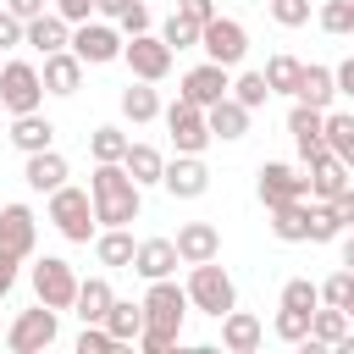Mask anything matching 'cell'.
I'll return each mask as SVG.
<instances>
[{
  "mask_svg": "<svg viewBox=\"0 0 354 354\" xmlns=\"http://www.w3.org/2000/svg\"><path fill=\"white\" fill-rule=\"evenodd\" d=\"M199 33H205V22H194V17H183V11H171V17H166V28H160V39H166L171 50L199 44Z\"/></svg>",
  "mask_w": 354,
  "mask_h": 354,
  "instance_id": "74e56055",
  "label": "cell"
},
{
  "mask_svg": "<svg viewBox=\"0 0 354 354\" xmlns=\"http://www.w3.org/2000/svg\"><path fill=\"white\" fill-rule=\"evenodd\" d=\"M88 194H94V216L100 227H133L144 210V188L133 183V171L122 160H94L88 171Z\"/></svg>",
  "mask_w": 354,
  "mask_h": 354,
  "instance_id": "6da1fadb",
  "label": "cell"
},
{
  "mask_svg": "<svg viewBox=\"0 0 354 354\" xmlns=\"http://www.w3.org/2000/svg\"><path fill=\"white\" fill-rule=\"evenodd\" d=\"M17 44H28V22L11 6H0V50H17Z\"/></svg>",
  "mask_w": 354,
  "mask_h": 354,
  "instance_id": "f6af8a7d",
  "label": "cell"
},
{
  "mask_svg": "<svg viewBox=\"0 0 354 354\" xmlns=\"http://www.w3.org/2000/svg\"><path fill=\"white\" fill-rule=\"evenodd\" d=\"M177 11L194 17V22H210V17H216V0H177Z\"/></svg>",
  "mask_w": 354,
  "mask_h": 354,
  "instance_id": "816d5d0a",
  "label": "cell"
},
{
  "mask_svg": "<svg viewBox=\"0 0 354 354\" xmlns=\"http://www.w3.org/2000/svg\"><path fill=\"white\" fill-rule=\"evenodd\" d=\"M299 72H304V61H293V55H271V61H266V83H271V94H293V88H299Z\"/></svg>",
  "mask_w": 354,
  "mask_h": 354,
  "instance_id": "e575fe53",
  "label": "cell"
},
{
  "mask_svg": "<svg viewBox=\"0 0 354 354\" xmlns=\"http://www.w3.org/2000/svg\"><path fill=\"white\" fill-rule=\"evenodd\" d=\"M77 271H72V260H61V254H44V260H33V293H39V304H50V310H72L77 304Z\"/></svg>",
  "mask_w": 354,
  "mask_h": 354,
  "instance_id": "8992f818",
  "label": "cell"
},
{
  "mask_svg": "<svg viewBox=\"0 0 354 354\" xmlns=\"http://www.w3.org/2000/svg\"><path fill=\"white\" fill-rule=\"evenodd\" d=\"M260 337H266L260 315H249V310H238V304L221 315V348H227V354H254Z\"/></svg>",
  "mask_w": 354,
  "mask_h": 354,
  "instance_id": "e0dca14e",
  "label": "cell"
},
{
  "mask_svg": "<svg viewBox=\"0 0 354 354\" xmlns=\"http://www.w3.org/2000/svg\"><path fill=\"white\" fill-rule=\"evenodd\" d=\"M337 354H354V326L343 332V343H337Z\"/></svg>",
  "mask_w": 354,
  "mask_h": 354,
  "instance_id": "6f0895ef",
  "label": "cell"
},
{
  "mask_svg": "<svg viewBox=\"0 0 354 354\" xmlns=\"http://www.w3.org/2000/svg\"><path fill=\"white\" fill-rule=\"evenodd\" d=\"M343 310H348V321H354V293H348V304H343Z\"/></svg>",
  "mask_w": 354,
  "mask_h": 354,
  "instance_id": "680465c9",
  "label": "cell"
},
{
  "mask_svg": "<svg viewBox=\"0 0 354 354\" xmlns=\"http://www.w3.org/2000/svg\"><path fill=\"white\" fill-rule=\"evenodd\" d=\"M144 321H149V315H144V299H138V304H133V299H116V304L105 310V332H111L116 343H138Z\"/></svg>",
  "mask_w": 354,
  "mask_h": 354,
  "instance_id": "4316f807",
  "label": "cell"
},
{
  "mask_svg": "<svg viewBox=\"0 0 354 354\" xmlns=\"http://www.w3.org/2000/svg\"><path fill=\"white\" fill-rule=\"evenodd\" d=\"M166 133H171V149H177V155H205V144L216 138V133H210V122H205V111H199V105H188L183 94L166 105Z\"/></svg>",
  "mask_w": 354,
  "mask_h": 354,
  "instance_id": "52a82bcc",
  "label": "cell"
},
{
  "mask_svg": "<svg viewBox=\"0 0 354 354\" xmlns=\"http://www.w3.org/2000/svg\"><path fill=\"white\" fill-rule=\"evenodd\" d=\"M50 221H55V232H61L66 243H88V238H100V232H94L100 216H94V194H88V188L61 183V188L50 194Z\"/></svg>",
  "mask_w": 354,
  "mask_h": 354,
  "instance_id": "3957f363",
  "label": "cell"
},
{
  "mask_svg": "<svg viewBox=\"0 0 354 354\" xmlns=\"http://www.w3.org/2000/svg\"><path fill=\"white\" fill-rule=\"evenodd\" d=\"M188 304L199 310V315H227L232 304H238V288H232V277L216 266V260H199L194 271H188Z\"/></svg>",
  "mask_w": 354,
  "mask_h": 354,
  "instance_id": "277c9868",
  "label": "cell"
},
{
  "mask_svg": "<svg viewBox=\"0 0 354 354\" xmlns=\"http://www.w3.org/2000/svg\"><path fill=\"white\" fill-rule=\"evenodd\" d=\"M232 66H221V61H205V66H194L188 77H183V100L188 105H199V111H210L216 100H227L232 94V77H227Z\"/></svg>",
  "mask_w": 354,
  "mask_h": 354,
  "instance_id": "4fadbf2b",
  "label": "cell"
},
{
  "mask_svg": "<svg viewBox=\"0 0 354 354\" xmlns=\"http://www.w3.org/2000/svg\"><path fill=\"white\" fill-rule=\"evenodd\" d=\"M50 11H61V17H66V22L77 28V22H88V11H94V0H50Z\"/></svg>",
  "mask_w": 354,
  "mask_h": 354,
  "instance_id": "c3c4849f",
  "label": "cell"
},
{
  "mask_svg": "<svg viewBox=\"0 0 354 354\" xmlns=\"http://www.w3.org/2000/svg\"><path fill=\"white\" fill-rule=\"evenodd\" d=\"M44 88L50 94H77L83 88V61H77V50H55V55H44Z\"/></svg>",
  "mask_w": 354,
  "mask_h": 354,
  "instance_id": "603a6c76",
  "label": "cell"
},
{
  "mask_svg": "<svg viewBox=\"0 0 354 354\" xmlns=\"http://www.w3.org/2000/svg\"><path fill=\"white\" fill-rule=\"evenodd\" d=\"M111 348H122V343L105 332V321H83V332H77V354H111Z\"/></svg>",
  "mask_w": 354,
  "mask_h": 354,
  "instance_id": "b9f144b4",
  "label": "cell"
},
{
  "mask_svg": "<svg viewBox=\"0 0 354 354\" xmlns=\"http://www.w3.org/2000/svg\"><path fill=\"white\" fill-rule=\"evenodd\" d=\"M160 188H166L171 199H199V194L210 188V171H205V160H199V155H177V160H166Z\"/></svg>",
  "mask_w": 354,
  "mask_h": 354,
  "instance_id": "9a60e30c",
  "label": "cell"
},
{
  "mask_svg": "<svg viewBox=\"0 0 354 354\" xmlns=\"http://www.w3.org/2000/svg\"><path fill=\"white\" fill-rule=\"evenodd\" d=\"M326 149L354 171V111H326Z\"/></svg>",
  "mask_w": 354,
  "mask_h": 354,
  "instance_id": "836d02e7",
  "label": "cell"
},
{
  "mask_svg": "<svg viewBox=\"0 0 354 354\" xmlns=\"http://www.w3.org/2000/svg\"><path fill=\"white\" fill-rule=\"evenodd\" d=\"M33 238H39V221H33V210L28 205H6L0 210V249H11V254H33Z\"/></svg>",
  "mask_w": 354,
  "mask_h": 354,
  "instance_id": "ac0fdd59",
  "label": "cell"
},
{
  "mask_svg": "<svg viewBox=\"0 0 354 354\" xmlns=\"http://www.w3.org/2000/svg\"><path fill=\"white\" fill-rule=\"evenodd\" d=\"M343 266H348V271H354V232H348V238H343Z\"/></svg>",
  "mask_w": 354,
  "mask_h": 354,
  "instance_id": "9f6ffc18",
  "label": "cell"
},
{
  "mask_svg": "<svg viewBox=\"0 0 354 354\" xmlns=\"http://www.w3.org/2000/svg\"><path fill=\"white\" fill-rule=\"evenodd\" d=\"M271 232L282 243H304L310 238V205L293 199V205H271Z\"/></svg>",
  "mask_w": 354,
  "mask_h": 354,
  "instance_id": "f546056e",
  "label": "cell"
},
{
  "mask_svg": "<svg viewBox=\"0 0 354 354\" xmlns=\"http://www.w3.org/2000/svg\"><path fill=\"white\" fill-rule=\"evenodd\" d=\"M232 100H243L249 111H260V105L271 100V83H266V72H243V77H232Z\"/></svg>",
  "mask_w": 354,
  "mask_h": 354,
  "instance_id": "f35d334b",
  "label": "cell"
},
{
  "mask_svg": "<svg viewBox=\"0 0 354 354\" xmlns=\"http://www.w3.org/2000/svg\"><path fill=\"white\" fill-rule=\"evenodd\" d=\"M72 50H77L83 66H105V61H122L127 39H122L111 22H77V28H72Z\"/></svg>",
  "mask_w": 354,
  "mask_h": 354,
  "instance_id": "30bf717a",
  "label": "cell"
},
{
  "mask_svg": "<svg viewBox=\"0 0 354 354\" xmlns=\"http://www.w3.org/2000/svg\"><path fill=\"white\" fill-rule=\"evenodd\" d=\"M348 293H354V271H348V266H343L337 277H326V282H321V304H337V310H343V304H348Z\"/></svg>",
  "mask_w": 354,
  "mask_h": 354,
  "instance_id": "ee69618b",
  "label": "cell"
},
{
  "mask_svg": "<svg viewBox=\"0 0 354 354\" xmlns=\"http://www.w3.org/2000/svg\"><path fill=\"white\" fill-rule=\"evenodd\" d=\"M6 6H11V11L22 17V22H33V17H44V0H6Z\"/></svg>",
  "mask_w": 354,
  "mask_h": 354,
  "instance_id": "f5cc1de1",
  "label": "cell"
},
{
  "mask_svg": "<svg viewBox=\"0 0 354 354\" xmlns=\"http://www.w3.org/2000/svg\"><path fill=\"white\" fill-rule=\"evenodd\" d=\"M55 315H61V310H50V304L22 310V315L11 321V332H6V348H11V354H44V348L55 343V332H61Z\"/></svg>",
  "mask_w": 354,
  "mask_h": 354,
  "instance_id": "ba28073f",
  "label": "cell"
},
{
  "mask_svg": "<svg viewBox=\"0 0 354 354\" xmlns=\"http://www.w3.org/2000/svg\"><path fill=\"white\" fill-rule=\"evenodd\" d=\"M28 44H33L39 55L72 50V22H66L61 11H44V17H33V22H28Z\"/></svg>",
  "mask_w": 354,
  "mask_h": 354,
  "instance_id": "7402d4cb",
  "label": "cell"
},
{
  "mask_svg": "<svg viewBox=\"0 0 354 354\" xmlns=\"http://www.w3.org/2000/svg\"><path fill=\"white\" fill-rule=\"evenodd\" d=\"M171 44L160 39V33H133L127 39V50H122V61L133 66V77H144V83H160L166 72H171Z\"/></svg>",
  "mask_w": 354,
  "mask_h": 354,
  "instance_id": "8fae6325",
  "label": "cell"
},
{
  "mask_svg": "<svg viewBox=\"0 0 354 354\" xmlns=\"http://www.w3.org/2000/svg\"><path fill=\"white\" fill-rule=\"evenodd\" d=\"M116 22H122V33H127V39H133V33H149V6H144V0H133Z\"/></svg>",
  "mask_w": 354,
  "mask_h": 354,
  "instance_id": "7dc6e473",
  "label": "cell"
},
{
  "mask_svg": "<svg viewBox=\"0 0 354 354\" xmlns=\"http://www.w3.org/2000/svg\"><path fill=\"white\" fill-rule=\"evenodd\" d=\"M17 266H22V254H11V249H0V299L17 288Z\"/></svg>",
  "mask_w": 354,
  "mask_h": 354,
  "instance_id": "681fc988",
  "label": "cell"
},
{
  "mask_svg": "<svg viewBox=\"0 0 354 354\" xmlns=\"http://www.w3.org/2000/svg\"><path fill=\"white\" fill-rule=\"evenodd\" d=\"M44 72L33 66V61H6L0 66V105L11 111V116H22V111H39L44 105Z\"/></svg>",
  "mask_w": 354,
  "mask_h": 354,
  "instance_id": "5b68a950",
  "label": "cell"
},
{
  "mask_svg": "<svg viewBox=\"0 0 354 354\" xmlns=\"http://www.w3.org/2000/svg\"><path fill=\"white\" fill-rule=\"evenodd\" d=\"M205 122H210L216 138H243V133H249V105L227 94V100H216V105L205 111Z\"/></svg>",
  "mask_w": 354,
  "mask_h": 354,
  "instance_id": "484cf974",
  "label": "cell"
},
{
  "mask_svg": "<svg viewBox=\"0 0 354 354\" xmlns=\"http://www.w3.org/2000/svg\"><path fill=\"white\" fill-rule=\"evenodd\" d=\"M199 50H205L210 61H221V66H238V61L249 55V33H243L238 17H210L205 33H199Z\"/></svg>",
  "mask_w": 354,
  "mask_h": 354,
  "instance_id": "9c48e42d",
  "label": "cell"
},
{
  "mask_svg": "<svg viewBox=\"0 0 354 354\" xmlns=\"http://www.w3.org/2000/svg\"><path fill=\"white\" fill-rule=\"evenodd\" d=\"M177 266H183L177 238H144V243H138V254H133V271H138L144 282H160V277H171Z\"/></svg>",
  "mask_w": 354,
  "mask_h": 354,
  "instance_id": "2e32d148",
  "label": "cell"
},
{
  "mask_svg": "<svg viewBox=\"0 0 354 354\" xmlns=\"http://www.w3.org/2000/svg\"><path fill=\"white\" fill-rule=\"evenodd\" d=\"M11 144H17L22 155L55 149V122H50V116H39V111H22V116H11Z\"/></svg>",
  "mask_w": 354,
  "mask_h": 354,
  "instance_id": "ffe728a7",
  "label": "cell"
},
{
  "mask_svg": "<svg viewBox=\"0 0 354 354\" xmlns=\"http://www.w3.org/2000/svg\"><path fill=\"white\" fill-rule=\"evenodd\" d=\"M94 254H100V266H133L138 243H133V232H127V227H105V232L94 238Z\"/></svg>",
  "mask_w": 354,
  "mask_h": 354,
  "instance_id": "1f68e13d",
  "label": "cell"
},
{
  "mask_svg": "<svg viewBox=\"0 0 354 354\" xmlns=\"http://www.w3.org/2000/svg\"><path fill=\"white\" fill-rule=\"evenodd\" d=\"M127 144H133V138H127L122 127H94V133H88V155H94V160H122Z\"/></svg>",
  "mask_w": 354,
  "mask_h": 354,
  "instance_id": "d590c367",
  "label": "cell"
},
{
  "mask_svg": "<svg viewBox=\"0 0 354 354\" xmlns=\"http://www.w3.org/2000/svg\"><path fill=\"white\" fill-rule=\"evenodd\" d=\"M288 133H293V144H299V155H304V160H310V155H321V149H326V111H315V105L293 100V111H288Z\"/></svg>",
  "mask_w": 354,
  "mask_h": 354,
  "instance_id": "5bb4252c",
  "label": "cell"
},
{
  "mask_svg": "<svg viewBox=\"0 0 354 354\" xmlns=\"http://www.w3.org/2000/svg\"><path fill=\"white\" fill-rule=\"evenodd\" d=\"M304 166H310V199H332V194H343V188H348V166H343L332 149L310 155Z\"/></svg>",
  "mask_w": 354,
  "mask_h": 354,
  "instance_id": "44dd1931",
  "label": "cell"
},
{
  "mask_svg": "<svg viewBox=\"0 0 354 354\" xmlns=\"http://www.w3.org/2000/svg\"><path fill=\"white\" fill-rule=\"evenodd\" d=\"M310 315H315V310H293V304H282L277 321H271V332H277L282 343H304V337H310Z\"/></svg>",
  "mask_w": 354,
  "mask_h": 354,
  "instance_id": "8d00e7d4",
  "label": "cell"
},
{
  "mask_svg": "<svg viewBox=\"0 0 354 354\" xmlns=\"http://www.w3.org/2000/svg\"><path fill=\"white\" fill-rule=\"evenodd\" d=\"M22 183H28L33 194H55V188L66 183V160H61L55 149H39V155H28V166H22Z\"/></svg>",
  "mask_w": 354,
  "mask_h": 354,
  "instance_id": "cb8c5ba5",
  "label": "cell"
},
{
  "mask_svg": "<svg viewBox=\"0 0 354 354\" xmlns=\"http://www.w3.org/2000/svg\"><path fill=\"white\" fill-rule=\"evenodd\" d=\"M254 188H260V205H266V210H271V205H293V199H304V194H310V171L299 177L293 166H282V160H266Z\"/></svg>",
  "mask_w": 354,
  "mask_h": 354,
  "instance_id": "7c38bea8",
  "label": "cell"
},
{
  "mask_svg": "<svg viewBox=\"0 0 354 354\" xmlns=\"http://www.w3.org/2000/svg\"><path fill=\"white\" fill-rule=\"evenodd\" d=\"M122 166L133 171V183H138V188H149V183H160V177H166V155H160L155 144H127Z\"/></svg>",
  "mask_w": 354,
  "mask_h": 354,
  "instance_id": "f1b7e54d",
  "label": "cell"
},
{
  "mask_svg": "<svg viewBox=\"0 0 354 354\" xmlns=\"http://www.w3.org/2000/svg\"><path fill=\"white\" fill-rule=\"evenodd\" d=\"M0 55H6V50H0ZM0 66H6V61H0Z\"/></svg>",
  "mask_w": 354,
  "mask_h": 354,
  "instance_id": "91938a15",
  "label": "cell"
},
{
  "mask_svg": "<svg viewBox=\"0 0 354 354\" xmlns=\"http://www.w3.org/2000/svg\"><path fill=\"white\" fill-rule=\"evenodd\" d=\"M332 238H343V221L332 216L326 199H315V205H310V243H332Z\"/></svg>",
  "mask_w": 354,
  "mask_h": 354,
  "instance_id": "ab89813d",
  "label": "cell"
},
{
  "mask_svg": "<svg viewBox=\"0 0 354 354\" xmlns=\"http://www.w3.org/2000/svg\"><path fill=\"white\" fill-rule=\"evenodd\" d=\"M348 326H354V321H348V310H337V304H326V310L315 304V315H310V337H315L321 348H337Z\"/></svg>",
  "mask_w": 354,
  "mask_h": 354,
  "instance_id": "d6a6232c",
  "label": "cell"
},
{
  "mask_svg": "<svg viewBox=\"0 0 354 354\" xmlns=\"http://www.w3.org/2000/svg\"><path fill=\"white\" fill-rule=\"evenodd\" d=\"M271 17L282 28H299V22H310V0H271Z\"/></svg>",
  "mask_w": 354,
  "mask_h": 354,
  "instance_id": "bcb514c9",
  "label": "cell"
},
{
  "mask_svg": "<svg viewBox=\"0 0 354 354\" xmlns=\"http://www.w3.org/2000/svg\"><path fill=\"white\" fill-rule=\"evenodd\" d=\"M326 205H332V216H337L343 227H354V188H343V194H332Z\"/></svg>",
  "mask_w": 354,
  "mask_h": 354,
  "instance_id": "f907efd6",
  "label": "cell"
},
{
  "mask_svg": "<svg viewBox=\"0 0 354 354\" xmlns=\"http://www.w3.org/2000/svg\"><path fill=\"white\" fill-rule=\"evenodd\" d=\"M282 304H293V310H315V304H321V282H310V277L282 282Z\"/></svg>",
  "mask_w": 354,
  "mask_h": 354,
  "instance_id": "60d3db41",
  "label": "cell"
},
{
  "mask_svg": "<svg viewBox=\"0 0 354 354\" xmlns=\"http://www.w3.org/2000/svg\"><path fill=\"white\" fill-rule=\"evenodd\" d=\"M194 304H188V288H177L171 277H160V282H149V293H144V332H138V348L144 354H166V348H177V337H183V315H188Z\"/></svg>",
  "mask_w": 354,
  "mask_h": 354,
  "instance_id": "7a4b0ae2",
  "label": "cell"
},
{
  "mask_svg": "<svg viewBox=\"0 0 354 354\" xmlns=\"http://www.w3.org/2000/svg\"><path fill=\"white\" fill-rule=\"evenodd\" d=\"M127 6H133V0H94V11H100V17H105V22H116V17H122V11H127Z\"/></svg>",
  "mask_w": 354,
  "mask_h": 354,
  "instance_id": "11a10c76",
  "label": "cell"
},
{
  "mask_svg": "<svg viewBox=\"0 0 354 354\" xmlns=\"http://www.w3.org/2000/svg\"><path fill=\"white\" fill-rule=\"evenodd\" d=\"M122 116H127L133 127H144V122H155V116H166V111H160V94H155V83H144V77H133V83L122 88Z\"/></svg>",
  "mask_w": 354,
  "mask_h": 354,
  "instance_id": "d4e9b609",
  "label": "cell"
},
{
  "mask_svg": "<svg viewBox=\"0 0 354 354\" xmlns=\"http://www.w3.org/2000/svg\"><path fill=\"white\" fill-rule=\"evenodd\" d=\"M321 28L326 33H354V0H326L321 6Z\"/></svg>",
  "mask_w": 354,
  "mask_h": 354,
  "instance_id": "7bdbcfd3",
  "label": "cell"
},
{
  "mask_svg": "<svg viewBox=\"0 0 354 354\" xmlns=\"http://www.w3.org/2000/svg\"><path fill=\"white\" fill-rule=\"evenodd\" d=\"M111 304H116V293H111V282H105V277H83V282H77V304H72V310H77V321H105V310H111Z\"/></svg>",
  "mask_w": 354,
  "mask_h": 354,
  "instance_id": "4dcf8cb0",
  "label": "cell"
},
{
  "mask_svg": "<svg viewBox=\"0 0 354 354\" xmlns=\"http://www.w3.org/2000/svg\"><path fill=\"white\" fill-rule=\"evenodd\" d=\"M332 77H337V94H354V55L343 66H332Z\"/></svg>",
  "mask_w": 354,
  "mask_h": 354,
  "instance_id": "db71d44e",
  "label": "cell"
},
{
  "mask_svg": "<svg viewBox=\"0 0 354 354\" xmlns=\"http://www.w3.org/2000/svg\"><path fill=\"white\" fill-rule=\"evenodd\" d=\"M332 94H337V77H332V66H304V72H299V88H293V100H304V105L326 111V105H332Z\"/></svg>",
  "mask_w": 354,
  "mask_h": 354,
  "instance_id": "83f0119b",
  "label": "cell"
},
{
  "mask_svg": "<svg viewBox=\"0 0 354 354\" xmlns=\"http://www.w3.org/2000/svg\"><path fill=\"white\" fill-rule=\"evenodd\" d=\"M177 254H183V266L216 260V254H221V232H216L210 221H183V227H177Z\"/></svg>",
  "mask_w": 354,
  "mask_h": 354,
  "instance_id": "d6986e66",
  "label": "cell"
}]
</instances>
